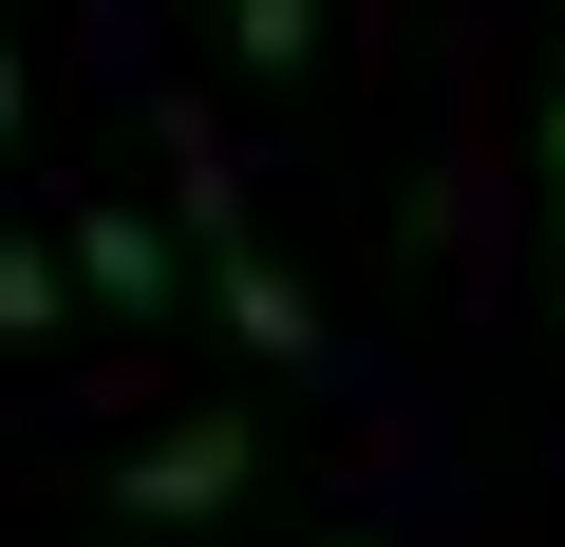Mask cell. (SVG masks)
<instances>
[{"label":"cell","instance_id":"277c9868","mask_svg":"<svg viewBox=\"0 0 565 547\" xmlns=\"http://www.w3.org/2000/svg\"><path fill=\"white\" fill-rule=\"evenodd\" d=\"M226 57H245V76H302V57H321V0H226Z\"/></svg>","mask_w":565,"mask_h":547},{"label":"cell","instance_id":"7a4b0ae2","mask_svg":"<svg viewBox=\"0 0 565 547\" xmlns=\"http://www.w3.org/2000/svg\"><path fill=\"white\" fill-rule=\"evenodd\" d=\"M245 472H264L245 415H170V434L114 472V528H207V509H245Z\"/></svg>","mask_w":565,"mask_h":547},{"label":"cell","instance_id":"5b68a950","mask_svg":"<svg viewBox=\"0 0 565 547\" xmlns=\"http://www.w3.org/2000/svg\"><path fill=\"white\" fill-rule=\"evenodd\" d=\"M0 340H57V264L39 245H0Z\"/></svg>","mask_w":565,"mask_h":547},{"label":"cell","instance_id":"3957f363","mask_svg":"<svg viewBox=\"0 0 565 547\" xmlns=\"http://www.w3.org/2000/svg\"><path fill=\"white\" fill-rule=\"evenodd\" d=\"M76 284H95V303H132V322H151V303H170V245H151V227H132V208H95V227H76Z\"/></svg>","mask_w":565,"mask_h":547},{"label":"cell","instance_id":"8992f818","mask_svg":"<svg viewBox=\"0 0 565 547\" xmlns=\"http://www.w3.org/2000/svg\"><path fill=\"white\" fill-rule=\"evenodd\" d=\"M546 227H565V76H546Z\"/></svg>","mask_w":565,"mask_h":547},{"label":"cell","instance_id":"6da1fadb","mask_svg":"<svg viewBox=\"0 0 565 547\" xmlns=\"http://www.w3.org/2000/svg\"><path fill=\"white\" fill-rule=\"evenodd\" d=\"M189 245H207V303H226V340H245V359H282V378H321V359H340V340H321V303L245 245V189H226L207 151H189Z\"/></svg>","mask_w":565,"mask_h":547},{"label":"cell","instance_id":"52a82bcc","mask_svg":"<svg viewBox=\"0 0 565 547\" xmlns=\"http://www.w3.org/2000/svg\"><path fill=\"white\" fill-rule=\"evenodd\" d=\"M0 133H20V57H0Z\"/></svg>","mask_w":565,"mask_h":547}]
</instances>
